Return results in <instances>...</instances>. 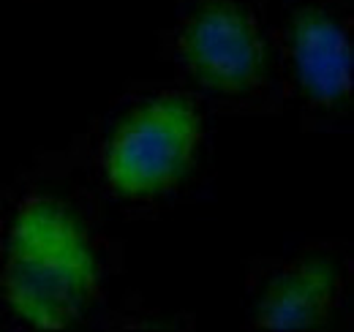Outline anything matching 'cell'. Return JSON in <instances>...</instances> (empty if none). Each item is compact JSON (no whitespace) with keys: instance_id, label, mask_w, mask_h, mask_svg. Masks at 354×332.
I'll return each mask as SVG.
<instances>
[{"instance_id":"cell-1","label":"cell","mask_w":354,"mask_h":332,"mask_svg":"<svg viewBox=\"0 0 354 332\" xmlns=\"http://www.w3.org/2000/svg\"><path fill=\"white\" fill-rule=\"evenodd\" d=\"M3 294L30 327L63 330L82 319L98 294V259L71 210L46 196L19 208L6 237Z\"/></svg>"},{"instance_id":"cell-3","label":"cell","mask_w":354,"mask_h":332,"mask_svg":"<svg viewBox=\"0 0 354 332\" xmlns=\"http://www.w3.org/2000/svg\"><path fill=\"white\" fill-rule=\"evenodd\" d=\"M175 57L207 93L248 95L265 82L267 44L240 0H199L175 33Z\"/></svg>"},{"instance_id":"cell-4","label":"cell","mask_w":354,"mask_h":332,"mask_svg":"<svg viewBox=\"0 0 354 332\" xmlns=\"http://www.w3.org/2000/svg\"><path fill=\"white\" fill-rule=\"evenodd\" d=\"M292 77L316 107H335L352 93V22L330 8L297 11L283 33Z\"/></svg>"},{"instance_id":"cell-5","label":"cell","mask_w":354,"mask_h":332,"mask_svg":"<svg viewBox=\"0 0 354 332\" xmlns=\"http://www.w3.org/2000/svg\"><path fill=\"white\" fill-rule=\"evenodd\" d=\"M341 302V278L327 261L283 264L257 302L254 324L265 330H313L330 322Z\"/></svg>"},{"instance_id":"cell-2","label":"cell","mask_w":354,"mask_h":332,"mask_svg":"<svg viewBox=\"0 0 354 332\" xmlns=\"http://www.w3.org/2000/svg\"><path fill=\"white\" fill-rule=\"evenodd\" d=\"M202 145V115L183 93H164L133 109L104 145L106 185L123 199H153L188 174Z\"/></svg>"}]
</instances>
